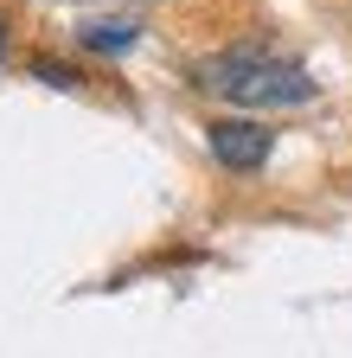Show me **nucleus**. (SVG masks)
Returning a JSON list of instances; mask_svg holds the SVG:
<instances>
[{
    "label": "nucleus",
    "mask_w": 352,
    "mask_h": 358,
    "mask_svg": "<svg viewBox=\"0 0 352 358\" xmlns=\"http://www.w3.org/2000/svg\"><path fill=\"white\" fill-rule=\"evenodd\" d=\"M199 83L211 96L237 103V109H301V103H314V77L282 52H262V45H231V52L205 58Z\"/></svg>",
    "instance_id": "nucleus-1"
},
{
    "label": "nucleus",
    "mask_w": 352,
    "mask_h": 358,
    "mask_svg": "<svg viewBox=\"0 0 352 358\" xmlns=\"http://www.w3.org/2000/svg\"><path fill=\"white\" fill-rule=\"evenodd\" d=\"M77 38L90 45V52H128V45H135V26H122V20H90Z\"/></svg>",
    "instance_id": "nucleus-3"
},
{
    "label": "nucleus",
    "mask_w": 352,
    "mask_h": 358,
    "mask_svg": "<svg viewBox=\"0 0 352 358\" xmlns=\"http://www.w3.org/2000/svg\"><path fill=\"white\" fill-rule=\"evenodd\" d=\"M205 148H211L218 166L256 173V166H269V154H276V128L269 122H250V115H218L205 128Z\"/></svg>",
    "instance_id": "nucleus-2"
}]
</instances>
